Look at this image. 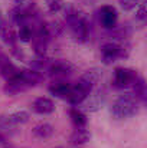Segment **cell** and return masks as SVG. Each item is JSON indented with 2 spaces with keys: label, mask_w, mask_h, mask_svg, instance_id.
Returning <instances> with one entry per match:
<instances>
[{
  "label": "cell",
  "mask_w": 147,
  "mask_h": 148,
  "mask_svg": "<svg viewBox=\"0 0 147 148\" xmlns=\"http://www.w3.org/2000/svg\"><path fill=\"white\" fill-rule=\"evenodd\" d=\"M140 101L136 98L133 92H127L124 95H120L115 99L110 108V112L117 119H127L134 116L140 109Z\"/></svg>",
  "instance_id": "3"
},
{
  "label": "cell",
  "mask_w": 147,
  "mask_h": 148,
  "mask_svg": "<svg viewBox=\"0 0 147 148\" xmlns=\"http://www.w3.org/2000/svg\"><path fill=\"white\" fill-rule=\"evenodd\" d=\"M19 71H20V69H17V68L10 62L9 56H7L6 53L0 52V75H1L6 81H9V79L14 78V76L19 73Z\"/></svg>",
  "instance_id": "11"
},
{
  "label": "cell",
  "mask_w": 147,
  "mask_h": 148,
  "mask_svg": "<svg viewBox=\"0 0 147 148\" xmlns=\"http://www.w3.org/2000/svg\"><path fill=\"white\" fill-rule=\"evenodd\" d=\"M69 116H71L72 124L75 125V128H84V127H87V115L81 109L71 108L69 109Z\"/></svg>",
  "instance_id": "17"
},
{
  "label": "cell",
  "mask_w": 147,
  "mask_h": 148,
  "mask_svg": "<svg viewBox=\"0 0 147 148\" xmlns=\"http://www.w3.org/2000/svg\"><path fill=\"white\" fill-rule=\"evenodd\" d=\"M131 86H133V94L136 95V98L139 99L141 103H144L147 99V88H146L144 79H143L141 76H139Z\"/></svg>",
  "instance_id": "16"
},
{
  "label": "cell",
  "mask_w": 147,
  "mask_h": 148,
  "mask_svg": "<svg viewBox=\"0 0 147 148\" xmlns=\"http://www.w3.org/2000/svg\"><path fill=\"white\" fill-rule=\"evenodd\" d=\"M32 111L35 114H39V115H49L55 111V103L53 101L49 98H45V97H41V98H36L32 105H30Z\"/></svg>",
  "instance_id": "12"
},
{
  "label": "cell",
  "mask_w": 147,
  "mask_h": 148,
  "mask_svg": "<svg viewBox=\"0 0 147 148\" xmlns=\"http://www.w3.org/2000/svg\"><path fill=\"white\" fill-rule=\"evenodd\" d=\"M120 6L124 9V10H133L137 4H139V0H118Z\"/></svg>",
  "instance_id": "20"
},
{
  "label": "cell",
  "mask_w": 147,
  "mask_h": 148,
  "mask_svg": "<svg viewBox=\"0 0 147 148\" xmlns=\"http://www.w3.org/2000/svg\"><path fill=\"white\" fill-rule=\"evenodd\" d=\"M101 78V72L97 68H92L90 71H87L75 85H72L71 88V92L68 95L66 101L71 103V105H81L85 98L92 92L94 89V85L98 82V79Z\"/></svg>",
  "instance_id": "2"
},
{
  "label": "cell",
  "mask_w": 147,
  "mask_h": 148,
  "mask_svg": "<svg viewBox=\"0 0 147 148\" xmlns=\"http://www.w3.org/2000/svg\"><path fill=\"white\" fill-rule=\"evenodd\" d=\"M32 35H33V29L29 26V23H25V25H20L19 26V33H17V39L20 42H30L32 40Z\"/></svg>",
  "instance_id": "18"
},
{
  "label": "cell",
  "mask_w": 147,
  "mask_h": 148,
  "mask_svg": "<svg viewBox=\"0 0 147 148\" xmlns=\"http://www.w3.org/2000/svg\"><path fill=\"white\" fill-rule=\"evenodd\" d=\"M63 12H65V20L66 25L72 33V36L75 38V40L84 43L88 40V35H90V22L87 14L79 10L75 4L68 3L63 4Z\"/></svg>",
  "instance_id": "1"
},
{
  "label": "cell",
  "mask_w": 147,
  "mask_h": 148,
  "mask_svg": "<svg viewBox=\"0 0 147 148\" xmlns=\"http://www.w3.org/2000/svg\"><path fill=\"white\" fill-rule=\"evenodd\" d=\"M128 56V49L115 42H107L101 46V58L105 65L115 62L117 59H123Z\"/></svg>",
  "instance_id": "4"
},
{
  "label": "cell",
  "mask_w": 147,
  "mask_h": 148,
  "mask_svg": "<svg viewBox=\"0 0 147 148\" xmlns=\"http://www.w3.org/2000/svg\"><path fill=\"white\" fill-rule=\"evenodd\" d=\"M105 99H107V91L104 88H98L95 91L92 89V92L85 98V101L81 105H78V106H81L78 109H81L82 112L84 111L85 112H94L98 108H101V105H104Z\"/></svg>",
  "instance_id": "7"
},
{
  "label": "cell",
  "mask_w": 147,
  "mask_h": 148,
  "mask_svg": "<svg viewBox=\"0 0 147 148\" xmlns=\"http://www.w3.org/2000/svg\"><path fill=\"white\" fill-rule=\"evenodd\" d=\"M30 115L26 111H17V112H12L9 115H3L0 116V134L13 130L17 125L26 124L29 121Z\"/></svg>",
  "instance_id": "5"
},
{
  "label": "cell",
  "mask_w": 147,
  "mask_h": 148,
  "mask_svg": "<svg viewBox=\"0 0 147 148\" xmlns=\"http://www.w3.org/2000/svg\"><path fill=\"white\" fill-rule=\"evenodd\" d=\"M71 88H72L71 84H68L65 81H56V82L50 84L49 92H50V95H53L56 98L66 99L68 95H69V92H71Z\"/></svg>",
  "instance_id": "13"
},
{
  "label": "cell",
  "mask_w": 147,
  "mask_h": 148,
  "mask_svg": "<svg viewBox=\"0 0 147 148\" xmlns=\"http://www.w3.org/2000/svg\"><path fill=\"white\" fill-rule=\"evenodd\" d=\"M136 19L140 20V22H144V20L147 19L146 4H144V3H141V4L139 6V9H137V12H136Z\"/></svg>",
  "instance_id": "21"
},
{
  "label": "cell",
  "mask_w": 147,
  "mask_h": 148,
  "mask_svg": "<svg viewBox=\"0 0 147 148\" xmlns=\"http://www.w3.org/2000/svg\"><path fill=\"white\" fill-rule=\"evenodd\" d=\"M32 134L39 140H46V138H50L53 135V127L48 122H41V124L33 127Z\"/></svg>",
  "instance_id": "15"
},
{
  "label": "cell",
  "mask_w": 147,
  "mask_h": 148,
  "mask_svg": "<svg viewBox=\"0 0 147 148\" xmlns=\"http://www.w3.org/2000/svg\"><path fill=\"white\" fill-rule=\"evenodd\" d=\"M0 148H12L10 147V144L6 141V138H4L1 134H0Z\"/></svg>",
  "instance_id": "22"
},
{
  "label": "cell",
  "mask_w": 147,
  "mask_h": 148,
  "mask_svg": "<svg viewBox=\"0 0 147 148\" xmlns=\"http://www.w3.org/2000/svg\"><path fill=\"white\" fill-rule=\"evenodd\" d=\"M98 19L105 29H114L118 22V12L114 6H101V9L98 10Z\"/></svg>",
  "instance_id": "10"
},
{
  "label": "cell",
  "mask_w": 147,
  "mask_h": 148,
  "mask_svg": "<svg viewBox=\"0 0 147 148\" xmlns=\"http://www.w3.org/2000/svg\"><path fill=\"white\" fill-rule=\"evenodd\" d=\"M74 71H75V68H74V65H72L71 62L58 59V60H52V62H50V65H49L46 72H48L52 78H55V79H58V81H62L63 78L72 75Z\"/></svg>",
  "instance_id": "8"
},
{
  "label": "cell",
  "mask_w": 147,
  "mask_h": 148,
  "mask_svg": "<svg viewBox=\"0 0 147 148\" xmlns=\"http://www.w3.org/2000/svg\"><path fill=\"white\" fill-rule=\"evenodd\" d=\"M46 1V6H48V10L49 13H52V14H55V13H58L59 10H62V7H63V0H45Z\"/></svg>",
  "instance_id": "19"
},
{
  "label": "cell",
  "mask_w": 147,
  "mask_h": 148,
  "mask_svg": "<svg viewBox=\"0 0 147 148\" xmlns=\"http://www.w3.org/2000/svg\"><path fill=\"white\" fill-rule=\"evenodd\" d=\"M25 1H26V0H14V6H19V7H20V6L25 4Z\"/></svg>",
  "instance_id": "23"
},
{
  "label": "cell",
  "mask_w": 147,
  "mask_h": 148,
  "mask_svg": "<svg viewBox=\"0 0 147 148\" xmlns=\"http://www.w3.org/2000/svg\"><path fill=\"white\" fill-rule=\"evenodd\" d=\"M55 148H63V147H55Z\"/></svg>",
  "instance_id": "24"
},
{
  "label": "cell",
  "mask_w": 147,
  "mask_h": 148,
  "mask_svg": "<svg viewBox=\"0 0 147 148\" xmlns=\"http://www.w3.org/2000/svg\"><path fill=\"white\" fill-rule=\"evenodd\" d=\"M91 140V134L87 130V127L84 128H75L72 135H71V144L72 145H84Z\"/></svg>",
  "instance_id": "14"
},
{
  "label": "cell",
  "mask_w": 147,
  "mask_h": 148,
  "mask_svg": "<svg viewBox=\"0 0 147 148\" xmlns=\"http://www.w3.org/2000/svg\"><path fill=\"white\" fill-rule=\"evenodd\" d=\"M139 78V73L134 71V69H130V68H117L114 71V86L118 88V89H124V88H128L131 86L136 79Z\"/></svg>",
  "instance_id": "6"
},
{
  "label": "cell",
  "mask_w": 147,
  "mask_h": 148,
  "mask_svg": "<svg viewBox=\"0 0 147 148\" xmlns=\"http://www.w3.org/2000/svg\"><path fill=\"white\" fill-rule=\"evenodd\" d=\"M30 88H33V85L28 79H25L22 76L20 71H19V73L14 78H12V79H9L6 82V85H4V94L6 95H17V94L25 92V91H28Z\"/></svg>",
  "instance_id": "9"
}]
</instances>
